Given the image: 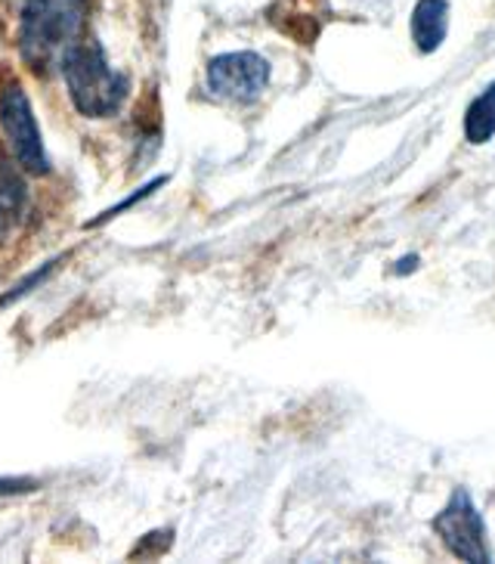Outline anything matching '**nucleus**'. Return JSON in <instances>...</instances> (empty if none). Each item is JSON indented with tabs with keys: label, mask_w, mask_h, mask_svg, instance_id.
Instances as JSON below:
<instances>
[{
	"label": "nucleus",
	"mask_w": 495,
	"mask_h": 564,
	"mask_svg": "<svg viewBox=\"0 0 495 564\" xmlns=\"http://www.w3.org/2000/svg\"><path fill=\"white\" fill-rule=\"evenodd\" d=\"M25 208H29L25 181L7 159H0V242L16 230L19 220L25 217Z\"/></svg>",
	"instance_id": "obj_7"
},
{
	"label": "nucleus",
	"mask_w": 495,
	"mask_h": 564,
	"mask_svg": "<svg viewBox=\"0 0 495 564\" xmlns=\"http://www.w3.org/2000/svg\"><path fill=\"white\" fill-rule=\"evenodd\" d=\"M415 47L421 53H433L443 47L449 34V3L446 0H418L409 19Z\"/></svg>",
	"instance_id": "obj_6"
},
{
	"label": "nucleus",
	"mask_w": 495,
	"mask_h": 564,
	"mask_svg": "<svg viewBox=\"0 0 495 564\" xmlns=\"http://www.w3.org/2000/svg\"><path fill=\"white\" fill-rule=\"evenodd\" d=\"M90 0H25L19 17V51L32 68H47L81 34Z\"/></svg>",
	"instance_id": "obj_2"
},
{
	"label": "nucleus",
	"mask_w": 495,
	"mask_h": 564,
	"mask_svg": "<svg viewBox=\"0 0 495 564\" xmlns=\"http://www.w3.org/2000/svg\"><path fill=\"white\" fill-rule=\"evenodd\" d=\"M0 128H3L7 147H10L22 171H29L34 177L47 174L50 155L47 147H44V133H41V124L34 118L29 94L19 84L3 87V94H0Z\"/></svg>",
	"instance_id": "obj_3"
},
{
	"label": "nucleus",
	"mask_w": 495,
	"mask_h": 564,
	"mask_svg": "<svg viewBox=\"0 0 495 564\" xmlns=\"http://www.w3.org/2000/svg\"><path fill=\"white\" fill-rule=\"evenodd\" d=\"M270 84V63L254 51L220 53L208 63V90L230 102H254Z\"/></svg>",
	"instance_id": "obj_5"
},
{
	"label": "nucleus",
	"mask_w": 495,
	"mask_h": 564,
	"mask_svg": "<svg viewBox=\"0 0 495 564\" xmlns=\"http://www.w3.org/2000/svg\"><path fill=\"white\" fill-rule=\"evenodd\" d=\"M495 137V82L471 100L464 112V140L468 143H490Z\"/></svg>",
	"instance_id": "obj_8"
},
{
	"label": "nucleus",
	"mask_w": 495,
	"mask_h": 564,
	"mask_svg": "<svg viewBox=\"0 0 495 564\" xmlns=\"http://www.w3.org/2000/svg\"><path fill=\"white\" fill-rule=\"evenodd\" d=\"M53 270H56V261H47V264L41 267V270H37L34 276H29V280H25V282H19L16 292H7V295H0V304H13V301L22 299V295H29L34 285H41V282L47 280L50 273H53Z\"/></svg>",
	"instance_id": "obj_10"
},
{
	"label": "nucleus",
	"mask_w": 495,
	"mask_h": 564,
	"mask_svg": "<svg viewBox=\"0 0 495 564\" xmlns=\"http://www.w3.org/2000/svg\"><path fill=\"white\" fill-rule=\"evenodd\" d=\"M165 183H167V177H155V181H148L146 186H140V193H133V196H128V199H124V202H118L116 208H109V212H102V215H99L97 220H90L87 227H97V224H102V220H109V217H116L118 212H124V208H131V205H136V202H140V199H146L148 193H155V189H158V186H165Z\"/></svg>",
	"instance_id": "obj_9"
},
{
	"label": "nucleus",
	"mask_w": 495,
	"mask_h": 564,
	"mask_svg": "<svg viewBox=\"0 0 495 564\" xmlns=\"http://www.w3.org/2000/svg\"><path fill=\"white\" fill-rule=\"evenodd\" d=\"M41 484L32 478H0V497H22V494H32Z\"/></svg>",
	"instance_id": "obj_11"
},
{
	"label": "nucleus",
	"mask_w": 495,
	"mask_h": 564,
	"mask_svg": "<svg viewBox=\"0 0 495 564\" xmlns=\"http://www.w3.org/2000/svg\"><path fill=\"white\" fill-rule=\"evenodd\" d=\"M433 533L443 540V546L462 558V562L483 564L493 562V552L486 543V521L474 506V499L468 490H452V497L443 506V512H437V518L430 521Z\"/></svg>",
	"instance_id": "obj_4"
},
{
	"label": "nucleus",
	"mask_w": 495,
	"mask_h": 564,
	"mask_svg": "<svg viewBox=\"0 0 495 564\" xmlns=\"http://www.w3.org/2000/svg\"><path fill=\"white\" fill-rule=\"evenodd\" d=\"M68 100L84 118L116 116L131 94V78L109 66L106 51L97 41H78L59 56Z\"/></svg>",
	"instance_id": "obj_1"
}]
</instances>
